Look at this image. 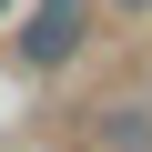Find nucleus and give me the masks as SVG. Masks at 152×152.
<instances>
[{"instance_id":"nucleus-2","label":"nucleus","mask_w":152,"mask_h":152,"mask_svg":"<svg viewBox=\"0 0 152 152\" xmlns=\"http://www.w3.org/2000/svg\"><path fill=\"white\" fill-rule=\"evenodd\" d=\"M122 10H152V0H122Z\"/></svg>"},{"instance_id":"nucleus-3","label":"nucleus","mask_w":152,"mask_h":152,"mask_svg":"<svg viewBox=\"0 0 152 152\" xmlns=\"http://www.w3.org/2000/svg\"><path fill=\"white\" fill-rule=\"evenodd\" d=\"M0 20H10V0H0Z\"/></svg>"},{"instance_id":"nucleus-1","label":"nucleus","mask_w":152,"mask_h":152,"mask_svg":"<svg viewBox=\"0 0 152 152\" xmlns=\"http://www.w3.org/2000/svg\"><path fill=\"white\" fill-rule=\"evenodd\" d=\"M71 41H81V0H41L31 31H20V61H31V71H51V61H71Z\"/></svg>"}]
</instances>
